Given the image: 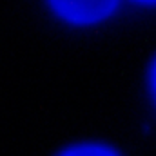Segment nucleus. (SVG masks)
Here are the masks:
<instances>
[{
  "instance_id": "f257e3e1",
  "label": "nucleus",
  "mask_w": 156,
  "mask_h": 156,
  "mask_svg": "<svg viewBox=\"0 0 156 156\" xmlns=\"http://www.w3.org/2000/svg\"><path fill=\"white\" fill-rule=\"evenodd\" d=\"M55 9L71 22L89 24L111 13L116 0H51Z\"/></svg>"
},
{
  "instance_id": "f03ea898",
  "label": "nucleus",
  "mask_w": 156,
  "mask_h": 156,
  "mask_svg": "<svg viewBox=\"0 0 156 156\" xmlns=\"http://www.w3.org/2000/svg\"><path fill=\"white\" fill-rule=\"evenodd\" d=\"M153 87H154V94H156V66H154V71H153Z\"/></svg>"
},
{
  "instance_id": "7ed1b4c3",
  "label": "nucleus",
  "mask_w": 156,
  "mask_h": 156,
  "mask_svg": "<svg viewBox=\"0 0 156 156\" xmlns=\"http://www.w3.org/2000/svg\"><path fill=\"white\" fill-rule=\"evenodd\" d=\"M144 2H156V0H144Z\"/></svg>"
}]
</instances>
